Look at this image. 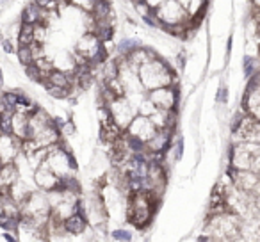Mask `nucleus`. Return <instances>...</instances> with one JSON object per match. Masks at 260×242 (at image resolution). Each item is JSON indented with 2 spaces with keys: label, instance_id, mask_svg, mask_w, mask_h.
I'll use <instances>...</instances> for the list:
<instances>
[{
  "label": "nucleus",
  "instance_id": "16",
  "mask_svg": "<svg viewBox=\"0 0 260 242\" xmlns=\"http://www.w3.org/2000/svg\"><path fill=\"white\" fill-rule=\"evenodd\" d=\"M15 54H16V57H18V61L22 66L32 64L34 62V55H32V50H30L29 45H18Z\"/></svg>",
  "mask_w": 260,
  "mask_h": 242
},
{
  "label": "nucleus",
  "instance_id": "23",
  "mask_svg": "<svg viewBox=\"0 0 260 242\" xmlns=\"http://www.w3.org/2000/svg\"><path fill=\"white\" fill-rule=\"evenodd\" d=\"M216 100H217V103H221V105H224V103L228 101V89H226L224 86H221L219 89H217Z\"/></svg>",
  "mask_w": 260,
  "mask_h": 242
},
{
  "label": "nucleus",
  "instance_id": "10",
  "mask_svg": "<svg viewBox=\"0 0 260 242\" xmlns=\"http://www.w3.org/2000/svg\"><path fill=\"white\" fill-rule=\"evenodd\" d=\"M62 226H64V231L70 235H82L84 231H87V219L79 212H72L70 216H66L62 219Z\"/></svg>",
  "mask_w": 260,
  "mask_h": 242
},
{
  "label": "nucleus",
  "instance_id": "1",
  "mask_svg": "<svg viewBox=\"0 0 260 242\" xmlns=\"http://www.w3.org/2000/svg\"><path fill=\"white\" fill-rule=\"evenodd\" d=\"M138 77L141 80V86L145 91H152L164 86H175L178 82L177 75H175V70L160 57L139 66Z\"/></svg>",
  "mask_w": 260,
  "mask_h": 242
},
{
  "label": "nucleus",
  "instance_id": "29",
  "mask_svg": "<svg viewBox=\"0 0 260 242\" xmlns=\"http://www.w3.org/2000/svg\"><path fill=\"white\" fill-rule=\"evenodd\" d=\"M253 6H255V9H260V0H251Z\"/></svg>",
  "mask_w": 260,
  "mask_h": 242
},
{
  "label": "nucleus",
  "instance_id": "30",
  "mask_svg": "<svg viewBox=\"0 0 260 242\" xmlns=\"http://www.w3.org/2000/svg\"><path fill=\"white\" fill-rule=\"evenodd\" d=\"M2 164H4V162H2V160H0V169H2Z\"/></svg>",
  "mask_w": 260,
  "mask_h": 242
},
{
  "label": "nucleus",
  "instance_id": "9",
  "mask_svg": "<svg viewBox=\"0 0 260 242\" xmlns=\"http://www.w3.org/2000/svg\"><path fill=\"white\" fill-rule=\"evenodd\" d=\"M100 48H102V41L93 32H86L79 40V43H77V54H80L86 59H91Z\"/></svg>",
  "mask_w": 260,
  "mask_h": 242
},
{
  "label": "nucleus",
  "instance_id": "12",
  "mask_svg": "<svg viewBox=\"0 0 260 242\" xmlns=\"http://www.w3.org/2000/svg\"><path fill=\"white\" fill-rule=\"evenodd\" d=\"M27 127H29V114L25 112H13V135L18 139L27 137Z\"/></svg>",
  "mask_w": 260,
  "mask_h": 242
},
{
  "label": "nucleus",
  "instance_id": "5",
  "mask_svg": "<svg viewBox=\"0 0 260 242\" xmlns=\"http://www.w3.org/2000/svg\"><path fill=\"white\" fill-rule=\"evenodd\" d=\"M125 132L128 135H132V137H138L146 143L157 132V127L153 125V121L148 118V116L136 114L134 119L128 123V127L125 128Z\"/></svg>",
  "mask_w": 260,
  "mask_h": 242
},
{
  "label": "nucleus",
  "instance_id": "17",
  "mask_svg": "<svg viewBox=\"0 0 260 242\" xmlns=\"http://www.w3.org/2000/svg\"><path fill=\"white\" fill-rule=\"evenodd\" d=\"M13 134V112H2L0 118V135Z\"/></svg>",
  "mask_w": 260,
  "mask_h": 242
},
{
  "label": "nucleus",
  "instance_id": "14",
  "mask_svg": "<svg viewBox=\"0 0 260 242\" xmlns=\"http://www.w3.org/2000/svg\"><path fill=\"white\" fill-rule=\"evenodd\" d=\"M34 41V25L32 23H20L16 43L18 45H30Z\"/></svg>",
  "mask_w": 260,
  "mask_h": 242
},
{
  "label": "nucleus",
  "instance_id": "7",
  "mask_svg": "<svg viewBox=\"0 0 260 242\" xmlns=\"http://www.w3.org/2000/svg\"><path fill=\"white\" fill-rule=\"evenodd\" d=\"M32 178H34V184H36V187H40V191H45V192L54 191V189L57 187L59 180H61V178H59L57 175H55L45 162L34 169V177Z\"/></svg>",
  "mask_w": 260,
  "mask_h": 242
},
{
  "label": "nucleus",
  "instance_id": "31",
  "mask_svg": "<svg viewBox=\"0 0 260 242\" xmlns=\"http://www.w3.org/2000/svg\"><path fill=\"white\" fill-rule=\"evenodd\" d=\"M0 118H2V111H0Z\"/></svg>",
  "mask_w": 260,
  "mask_h": 242
},
{
  "label": "nucleus",
  "instance_id": "19",
  "mask_svg": "<svg viewBox=\"0 0 260 242\" xmlns=\"http://www.w3.org/2000/svg\"><path fill=\"white\" fill-rule=\"evenodd\" d=\"M34 4L40 6L41 9H45V11H55V9L59 8V0H32Z\"/></svg>",
  "mask_w": 260,
  "mask_h": 242
},
{
  "label": "nucleus",
  "instance_id": "20",
  "mask_svg": "<svg viewBox=\"0 0 260 242\" xmlns=\"http://www.w3.org/2000/svg\"><path fill=\"white\" fill-rule=\"evenodd\" d=\"M94 2H96V0H70V4H73L75 8L82 9V11H86V13H91Z\"/></svg>",
  "mask_w": 260,
  "mask_h": 242
},
{
  "label": "nucleus",
  "instance_id": "13",
  "mask_svg": "<svg viewBox=\"0 0 260 242\" xmlns=\"http://www.w3.org/2000/svg\"><path fill=\"white\" fill-rule=\"evenodd\" d=\"M138 47H141L139 40H134V38H123V40L118 43V47H116V54H118V57H126V55L132 54Z\"/></svg>",
  "mask_w": 260,
  "mask_h": 242
},
{
  "label": "nucleus",
  "instance_id": "22",
  "mask_svg": "<svg viewBox=\"0 0 260 242\" xmlns=\"http://www.w3.org/2000/svg\"><path fill=\"white\" fill-rule=\"evenodd\" d=\"M182 155H184V137L178 135V139L175 141V146H173V157H175V160H182Z\"/></svg>",
  "mask_w": 260,
  "mask_h": 242
},
{
  "label": "nucleus",
  "instance_id": "24",
  "mask_svg": "<svg viewBox=\"0 0 260 242\" xmlns=\"http://www.w3.org/2000/svg\"><path fill=\"white\" fill-rule=\"evenodd\" d=\"M2 48H4L6 54H13V52H16V47L13 45V41H9V40L2 41Z\"/></svg>",
  "mask_w": 260,
  "mask_h": 242
},
{
  "label": "nucleus",
  "instance_id": "15",
  "mask_svg": "<svg viewBox=\"0 0 260 242\" xmlns=\"http://www.w3.org/2000/svg\"><path fill=\"white\" fill-rule=\"evenodd\" d=\"M45 89L55 100H66V98L72 96V87H59V86H52V84H45Z\"/></svg>",
  "mask_w": 260,
  "mask_h": 242
},
{
  "label": "nucleus",
  "instance_id": "3",
  "mask_svg": "<svg viewBox=\"0 0 260 242\" xmlns=\"http://www.w3.org/2000/svg\"><path fill=\"white\" fill-rule=\"evenodd\" d=\"M107 109L111 112V118L118 127H121L125 130L128 127V123L134 119V116L138 114V109L132 105V101H128V98L125 96H118L107 103Z\"/></svg>",
  "mask_w": 260,
  "mask_h": 242
},
{
  "label": "nucleus",
  "instance_id": "28",
  "mask_svg": "<svg viewBox=\"0 0 260 242\" xmlns=\"http://www.w3.org/2000/svg\"><path fill=\"white\" fill-rule=\"evenodd\" d=\"M178 2H180V4L184 6L185 9H187V6H189V2H191V0H178Z\"/></svg>",
  "mask_w": 260,
  "mask_h": 242
},
{
  "label": "nucleus",
  "instance_id": "2",
  "mask_svg": "<svg viewBox=\"0 0 260 242\" xmlns=\"http://www.w3.org/2000/svg\"><path fill=\"white\" fill-rule=\"evenodd\" d=\"M157 15V18L160 20L162 25H173V23H184L189 22L191 16H189L187 9L178 2V0H164L159 8L153 9Z\"/></svg>",
  "mask_w": 260,
  "mask_h": 242
},
{
  "label": "nucleus",
  "instance_id": "11",
  "mask_svg": "<svg viewBox=\"0 0 260 242\" xmlns=\"http://www.w3.org/2000/svg\"><path fill=\"white\" fill-rule=\"evenodd\" d=\"M89 16L93 18V22H102V20L114 18V13H112L109 0H96L94 6H93V9H91Z\"/></svg>",
  "mask_w": 260,
  "mask_h": 242
},
{
  "label": "nucleus",
  "instance_id": "25",
  "mask_svg": "<svg viewBox=\"0 0 260 242\" xmlns=\"http://www.w3.org/2000/svg\"><path fill=\"white\" fill-rule=\"evenodd\" d=\"M145 2H146V4H148L152 9H155V8H159V6L162 4L164 0H145Z\"/></svg>",
  "mask_w": 260,
  "mask_h": 242
},
{
  "label": "nucleus",
  "instance_id": "6",
  "mask_svg": "<svg viewBox=\"0 0 260 242\" xmlns=\"http://www.w3.org/2000/svg\"><path fill=\"white\" fill-rule=\"evenodd\" d=\"M20 153H22V139L13 134L0 135V160L2 162H15Z\"/></svg>",
  "mask_w": 260,
  "mask_h": 242
},
{
  "label": "nucleus",
  "instance_id": "4",
  "mask_svg": "<svg viewBox=\"0 0 260 242\" xmlns=\"http://www.w3.org/2000/svg\"><path fill=\"white\" fill-rule=\"evenodd\" d=\"M146 96L150 98L157 109L162 111H170V109H178V101H180V89L178 86H164L157 87V89L146 91Z\"/></svg>",
  "mask_w": 260,
  "mask_h": 242
},
{
  "label": "nucleus",
  "instance_id": "26",
  "mask_svg": "<svg viewBox=\"0 0 260 242\" xmlns=\"http://www.w3.org/2000/svg\"><path fill=\"white\" fill-rule=\"evenodd\" d=\"M4 238H6V240H18V237H15V235L8 233V231L4 233Z\"/></svg>",
  "mask_w": 260,
  "mask_h": 242
},
{
  "label": "nucleus",
  "instance_id": "27",
  "mask_svg": "<svg viewBox=\"0 0 260 242\" xmlns=\"http://www.w3.org/2000/svg\"><path fill=\"white\" fill-rule=\"evenodd\" d=\"M4 87V75H2V70H0V91Z\"/></svg>",
  "mask_w": 260,
  "mask_h": 242
},
{
  "label": "nucleus",
  "instance_id": "18",
  "mask_svg": "<svg viewBox=\"0 0 260 242\" xmlns=\"http://www.w3.org/2000/svg\"><path fill=\"white\" fill-rule=\"evenodd\" d=\"M111 237L114 238V240H123V242H128L134 238V235L130 233L128 230H123V228H116V230H112Z\"/></svg>",
  "mask_w": 260,
  "mask_h": 242
},
{
  "label": "nucleus",
  "instance_id": "21",
  "mask_svg": "<svg viewBox=\"0 0 260 242\" xmlns=\"http://www.w3.org/2000/svg\"><path fill=\"white\" fill-rule=\"evenodd\" d=\"M59 132H61L62 137L73 135L75 134V125H73V121H62V123L59 125Z\"/></svg>",
  "mask_w": 260,
  "mask_h": 242
},
{
  "label": "nucleus",
  "instance_id": "8",
  "mask_svg": "<svg viewBox=\"0 0 260 242\" xmlns=\"http://www.w3.org/2000/svg\"><path fill=\"white\" fill-rule=\"evenodd\" d=\"M20 178V169L16 162H4L0 169V192L9 194V189Z\"/></svg>",
  "mask_w": 260,
  "mask_h": 242
}]
</instances>
